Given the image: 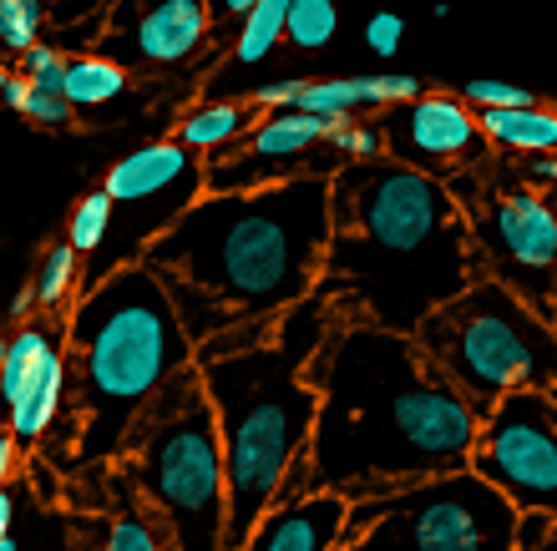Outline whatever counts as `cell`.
<instances>
[{
	"label": "cell",
	"mask_w": 557,
	"mask_h": 551,
	"mask_svg": "<svg viewBox=\"0 0 557 551\" xmlns=\"http://www.w3.org/2000/svg\"><path fill=\"white\" fill-rule=\"evenodd\" d=\"M324 304L330 324L305 370L320 390V421L278 501L309 491L370 501L467 471L482 430V410L467 390L431 360L416 334L375 324L355 299Z\"/></svg>",
	"instance_id": "6da1fadb"
},
{
	"label": "cell",
	"mask_w": 557,
	"mask_h": 551,
	"mask_svg": "<svg viewBox=\"0 0 557 551\" xmlns=\"http://www.w3.org/2000/svg\"><path fill=\"white\" fill-rule=\"evenodd\" d=\"M330 183L335 177L305 173L244 192H203L147 243L143 263L173 293L193 345L289 314L314 293L335 238Z\"/></svg>",
	"instance_id": "7a4b0ae2"
},
{
	"label": "cell",
	"mask_w": 557,
	"mask_h": 551,
	"mask_svg": "<svg viewBox=\"0 0 557 551\" xmlns=\"http://www.w3.org/2000/svg\"><path fill=\"white\" fill-rule=\"evenodd\" d=\"M335 238L314 284L320 299H355L375 324L416 334L431 309L486 274L467 208L446 177L400 158L345 162L330 183Z\"/></svg>",
	"instance_id": "3957f363"
},
{
	"label": "cell",
	"mask_w": 557,
	"mask_h": 551,
	"mask_svg": "<svg viewBox=\"0 0 557 551\" xmlns=\"http://www.w3.org/2000/svg\"><path fill=\"white\" fill-rule=\"evenodd\" d=\"M330 304L309 293L284 320L244 345H198V370L213 395L228 455V551H244L249 531L278 501L284 480L305 461L320 390L309 385V354L320 349Z\"/></svg>",
	"instance_id": "277c9868"
},
{
	"label": "cell",
	"mask_w": 557,
	"mask_h": 551,
	"mask_svg": "<svg viewBox=\"0 0 557 551\" xmlns=\"http://www.w3.org/2000/svg\"><path fill=\"white\" fill-rule=\"evenodd\" d=\"M198 360L173 293L143 259L91 284L66 320V415L72 465L102 471L152 395Z\"/></svg>",
	"instance_id": "5b68a950"
},
{
	"label": "cell",
	"mask_w": 557,
	"mask_h": 551,
	"mask_svg": "<svg viewBox=\"0 0 557 551\" xmlns=\"http://www.w3.org/2000/svg\"><path fill=\"white\" fill-rule=\"evenodd\" d=\"M117 471L168 511L177 551H228V455L198 360L137 410Z\"/></svg>",
	"instance_id": "8992f818"
},
{
	"label": "cell",
	"mask_w": 557,
	"mask_h": 551,
	"mask_svg": "<svg viewBox=\"0 0 557 551\" xmlns=\"http://www.w3.org/2000/svg\"><path fill=\"white\" fill-rule=\"evenodd\" d=\"M416 339L482 415L497 410L512 390L557 385V324L492 274L431 309Z\"/></svg>",
	"instance_id": "52a82bcc"
},
{
	"label": "cell",
	"mask_w": 557,
	"mask_h": 551,
	"mask_svg": "<svg viewBox=\"0 0 557 551\" xmlns=\"http://www.w3.org/2000/svg\"><path fill=\"white\" fill-rule=\"evenodd\" d=\"M456 203L467 208V223L482 248V268L517 289L532 309L553 320L557 309V188L528 173V162L512 152H482L476 162L456 167Z\"/></svg>",
	"instance_id": "ba28073f"
},
{
	"label": "cell",
	"mask_w": 557,
	"mask_h": 551,
	"mask_svg": "<svg viewBox=\"0 0 557 551\" xmlns=\"http://www.w3.org/2000/svg\"><path fill=\"white\" fill-rule=\"evenodd\" d=\"M102 188L112 192L117 218H112L107 243L91 253L87 274H82V293H87L91 284H102L107 274L137 263L158 233H168L203 198L208 158L193 152L183 137H158V142H143V147H133V152H122V158L107 167Z\"/></svg>",
	"instance_id": "9c48e42d"
},
{
	"label": "cell",
	"mask_w": 557,
	"mask_h": 551,
	"mask_svg": "<svg viewBox=\"0 0 557 551\" xmlns=\"http://www.w3.org/2000/svg\"><path fill=\"white\" fill-rule=\"evenodd\" d=\"M350 511L391 526L400 551H522L517 547L522 511L471 465L406 486V491L355 501Z\"/></svg>",
	"instance_id": "30bf717a"
},
{
	"label": "cell",
	"mask_w": 557,
	"mask_h": 551,
	"mask_svg": "<svg viewBox=\"0 0 557 551\" xmlns=\"http://www.w3.org/2000/svg\"><path fill=\"white\" fill-rule=\"evenodd\" d=\"M471 471L486 476L517 511H557V395L512 390L482 415Z\"/></svg>",
	"instance_id": "8fae6325"
},
{
	"label": "cell",
	"mask_w": 557,
	"mask_h": 551,
	"mask_svg": "<svg viewBox=\"0 0 557 551\" xmlns=\"http://www.w3.org/2000/svg\"><path fill=\"white\" fill-rule=\"evenodd\" d=\"M345 167L335 147V122L305 107H278L253 122L234 147L208 158V192H244L284 177H335Z\"/></svg>",
	"instance_id": "7c38bea8"
},
{
	"label": "cell",
	"mask_w": 557,
	"mask_h": 551,
	"mask_svg": "<svg viewBox=\"0 0 557 551\" xmlns=\"http://www.w3.org/2000/svg\"><path fill=\"white\" fill-rule=\"evenodd\" d=\"M219 36L213 0H112L102 51L133 72H183Z\"/></svg>",
	"instance_id": "4fadbf2b"
},
{
	"label": "cell",
	"mask_w": 557,
	"mask_h": 551,
	"mask_svg": "<svg viewBox=\"0 0 557 551\" xmlns=\"http://www.w3.org/2000/svg\"><path fill=\"white\" fill-rule=\"evenodd\" d=\"M385 152L436 177H451L456 167L492 152L482 132V112L461 91H421L411 102H396L381 112Z\"/></svg>",
	"instance_id": "5bb4252c"
},
{
	"label": "cell",
	"mask_w": 557,
	"mask_h": 551,
	"mask_svg": "<svg viewBox=\"0 0 557 551\" xmlns=\"http://www.w3.org/2000/svg\"><path fill=\"white\" fill-rule=\"evenodd\" d=\"M82 551H177V531L158 501H147L117 465L102 471V496L76 506Z\"/></svg>",
	"instance_id": "9a60e30c"
},
{
	"label": "cell",
	"mask_w": 557,
	"mask_h": 551,
	"mask_svg": "<svg viewBox=\"0 0 557 551\" xmlns=\"http://www.w3.org/2000/svg\"><path fill=\"white\" fill-rule=\"evenodd\" d=\"M350 496L309 491L294 501H274L249 531L244 551H339L350 526Z\"/></svg>",
	"instance_id": "2e32d148"
},
{
	"label": "cell",
	"mask_w": 557,
	"mask_h": 551,
	"mask_svg": "<svg viewBox=\"0 0 557 551\" xmlns=\"http://www.w3.org/2000/svg\"><path fill=\"white\" fill-rule=\"evenodd\" d=\"M0 551H82L76 506H57L36 476L15 471L0 491Z\"/></svg>",
	"instance_id": "e0dca14e"
},
{
	"label": "cell",
	"mask_w": 557,
	"mask_h": 551,
	"mask_svg": "<svg viewBox=\"0 0 557 551\" xmlns=\"http://www.w3.org/2000/svg\"><path fill=\"white\" fill-rule=\"evenodd\" d=\"M5 405H11V436L26 450H41L51 440V425L66 410V339L46 349L36 370L26 375V385H21V395L5 400Z\"/></svg>",
	"instance_id": "ac0fdd59"
},
{
	"label": "cell",
	"mask_w": 557,
	"mask_h": 551,
	"mask_svg": "<svg viewBox=\"0 0 557 551\" xmlns=\"http://www.w3.org/2000/svg\"><path fill=\"white\" fill-rule=\"evenodd\" d=\"M259 116H264V107L253 102V97H219V102L188 107V112L177 116L173 137H183L193 152L213 158V152H223V147H234Z\"/></svg>",
	"instance_id": "d6986e66"
},
{
	"label": "cell",
	"mask_w": 557,
	"mask_h": 551,
	"mask_svg": "<svg viewBox=\"0 0 557 551\" xmlns=\"http://www.w3.org/2000/svg\"><path fill=\"white\" fill-rule=\"evenodd\" d=\"M482 112V132L497 152L512 158H537V152H557V107L528 102V107H476Z\"/></svg>",
	"instance_id": "ffe728a7"
},
{
	"label": "cell",
	"mask_w": 557,
	"mask_h": 551,
	"mask_svg": "<svg viewBox=\"0 0 557 551\" xmlns=\"http://www.w3.org/2000/svg\"><path fill=\"white\" fill-rule=\"evenodd\" d=\"M127 87H133V66H127V61H117L112 51H102V46L72 51V66H66V97H72L82 112H87V107L117 102Z\"/></svg>",
	"instance_id": "44dd1931"
},
{
	"label": "cell",
	"mask_w": 557,
	"mask_h": 551,
	"mask_svg": "<svg viewBox=\"0 0 557 551\" xmlns=\"http://www.w3.org/2000/svg\"><path fill=\"white\" fill-rule=\"evenodd\" d=\"M299 107L330 116V122H350L366 112H385V87L381 76H324V82H305Z\"/></svg>",
	"instance_id": "7402d4cb"
},
{
	"label": "cell",
	"mask_w": 557,
	"mask_h": 551,
	"mask_svg": "<svg viewBox=\"0 0 557 551\" xmlns=\"http://www.w3.org/2000/svg\"><path fill=\"white\" fill-rule=\"evenodd\" d=\"M289 41V0H259L244 21H238L234 41H228V66L234 72H253L274 57V46Z\"/></svg>",
	"instance_id": "603a6c76"
},
{
	"label": "cell",
	"mask_w": 557,
	"mask_h": 551,
	"mask_svg": "<svg viewBox=\"0 0 557 551\" xmlns=\"http://www.w3.org/2000/svg\"><path fill=\"white\" fill-rule=\"evenodd\" d=\"M30 278H36L41 309H72L76 299H82V253H76V243L41 248V259H36Z\"/></svg>",
	"instance_id": "cb8c5ba5"
},
{
	"label": "cell",
	"mask_w": 557,
	"mask_h": 551,
	"mask_svg": "<svg viewBox=\"0 0 557 551\" xmlns=\"http://www.w3.org/2000/svg\"><path fill=\"white\" fill-rule=\"evenodd\" d=\"M112 218H117L112 192H107V188L82 192V198H76V208H72V218H66V243H76V253H82V259H91V253L107 243Z\"/></svg>",
	"instance_id": "d4e9b609"
},
{
	"label": "cell",
	"mask_w": 557,
	"mask_h": 551,
	"mask_svg": "<svg viewBox=\"0 0 557 551\" xmlns=\"http://www.w3.org/2000/svg\"><path fill=\"white\" fill-rule=\"evenodd\" d=\"M107 11L112 0H51V30H57L66 46H97L107 30Z\"/></svg>",
	"instance_id": "484cf974"
},
{
	"label": "cell",
	"mask_w": 557,
	"mask_h": 551,
	"mask_svg": "<svg viewBox=\"0 0 557 551\" xmlns=\"http://www.w3.org/2000/svg\"><path fill=\"white\" fill-rule=\"evenodd\" d=\"M46 30H51V0H0V41L11 57L46 41Z\"/></svg>",
	"instance_id": "4316f807"
},
{
	"label": "cell",
	"mask_w": 557,
	"mask_h": 551,
	"mask_svg": "<svg viewBox=\"0 0 557 551\" xmlns=\"http://www.w3.org/2000/svg\"><path fill=\"white\" fill-rule=\"evenodd\" d=\"M339 11L335 0H289V46L294 51H320L335 41Z\"/></svg>",
	"instance_id": "83f0119b"
},
{
	"label": "cell",
	"mask_w": 557,
	"mask_h": 551,
	"mask_svg": "<svg viewBox=\"0 0 557 551\" xmlns=\"http://www.w3.org/2000/svg\"><path fill=\"white\" fill-rule=\"evenodd\" d=\"M11 66H15V72H26L36 87L66 91V66H72V51H66V46H57V41H36V46H26Z\"/></svg>",
	"instance_id": "f1b7e54d"
},
{
	"label": "cell",
	"mask_w": 557,
	"mask_h": 551,
	"mask_svg": "<svg viewBox=\"0 0 557 551\" xmlns=\"http://www.w3.org/2000/svg\"><path fill=\"white\" fill-rule=\"evenodd\" d=\"M76 112H82V107H76L66 91H46V87H36V82H30L26 102H21V116H30V122H36V127H46V132L72 127Z\"/></svg>",
	"instance_id": "f546056e"
},
{
	"label": "cell",
	"mask_w": 557,
	"mask_h": 551,
	"mask_svg": "<svg viewBox=\"0 0 557 551\" xmlns=\"http://www.w3.org/2000/svg\"><path fill=\"white\" fill-rule=\"evenodd\" d=\"M335 147L345 162H370V158H385V132L381 122H360V116H350V122H335Z\"/></svg>",
	"instance_id": "4dcf8cb0"
},
{
	"label": "cell",
	"mask_w": 557,
	"mask_h": 551,
	"mask_svg": "<svg viewBox=\"0 0 557 551\" xmlns=\"http://www.w3.org/2000/svg\"><path fill=\"white\" fill-rule=\"evenodd\" d=\"M461 97H467L471 107H528V102H537L532 91L512 87V82H497V76H476V82H467Z\"/></svg>",
	"instance_id": "1f68e13d"
},
{
	"label": "cell",
	"mask_w": 557,
	"mask_h": 551,
	"mask_svg": "<svg viewBox=\"0 0 557 551\" xmlns=\"http://www.w3.org/2000/svg\"><path fill=\"white\" fill-rule=\"evenodd\" d=\"M517 547L522 551H557V511H522V522H517Z\"/></svg>",
	"instance_id": "d6a6232c"
},
{
	"label": "cell",
	"mask_w": 557,
	"mask_h": 551,
	"mask_svg": "<svg viewBox=\"0 0 557 551\" xmlns=\"http://www.w3.org/2000/svg\"><path fill=\"white\" fill-rule=\"evenodd\" d=\"M339 551H400L396 537H391V526L385 522H366V516H355L350 511V526H345V547Z\"/></svg>",
	"instance_id": "836d02e7"
},
{
	"label": "cell",
	"mask_w": 557,
	"mask_h": 551,
	"mask_svg": "<svg viewBox=\"0 0 557 551\" xmlns=\"http://www.w3.org/2000/svg\"><path fill=\"white\" fill-rule=\"evenodd\" d=\"M400 36H406V21H400L396 11H381V15H370L366 21V46L375 51V57H396Z\"/></svg>",
	"instance_id": "e575fe53"
},
{
	"label": "cell",
	"mask_w": 557,
	"mask_h": 551,
	"mask_svg": "<svg viewBox=\"0 0 557 551\" xmlns=\"http://www.w3.org/2000/svg\"><path fill=\"white\" fill-rule=\"evenodd\" d=\"M249 97L264 107V112H278V107H299V97H305V82H294V76H278V82H264V87H253Z\"/></svg>",
	"instance_id": "d590c367"
},
{
	"label": "cell",
	"mask_w": 557,
	"mask_h": 551,
	"mask_svg": "<svg viewBox=\"0 0 557 551\" xmlns=\"http://www.w3.org/2000/svg\"><path fill=\"white\" fill-rule=\"evenodd\" d=\"M259 0H213V21H219V30H238V21L253 11Z\"/></svg>",
	"instance_id": "8d00e7d4"
},
{
	"label": "cell",
	"mask_w": 557,
	"mask_h": 551,
	"mask_svg": "<svg viewBox=\"0 0 557 551\" xmlns=\"http://www.w3.org/2000/svg\"><path fill=\"white\" fill-rule=\"evenodd\" d=\"M522 162H528L532 177H543V183H553L557 188V152H537V158H522Z\"/></svg>",
	"instance_id": "74e56055"
},
{
	"label": "cell",
	"mask_w": 557,
	"mask_h": 551,
	"mask_svg": "<svg viewBox=\"0 0 557 551\" xmlns=\"http://www.w3.org/2000/svg\"><path fill=\"white\" fill-rule=\"evenodd\" d=\"M553 324H557V309H553Z\"/></svg>",
	"instance_id": "f35d334b"
},
{
	"label": "cell",
	"mask_w": 557,
	"mask_h": 551,
	"mask_svg": "<svg viewBox=\"0 0 557 551\" xmlns=\"http://www.w3.org/2000/svg\"><path fill=\"white\" fill-rule=\"evenodd\" d=\"M553 395H557V385H553Z\"/></svg>",
	"instance_id": "ab89813d"
}]
</instances>
